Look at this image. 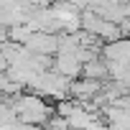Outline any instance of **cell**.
<instances>
[{
  "label": "cell",
  "instance_id": "obj_2",
  "mask_svg": "<svg viewBox=\"0 0 130 130\" xmlns=\"http://www.w3.org/2000/svg\"><path fill=\"white\" fill-rule=\"evenodd\" d=\"M51 69H54L56 74H61V77L74 79V77L82 74V61L77 59L74 51H56V54H54V64H51Z\"/></svg>",
  "mask_w": 130,
  "mask_h": 130
},
{
  "label": "cell",
  "instance_id": "obj_1",
  "mask_svg": "<svg viewBox=\"0 0 130 130\" xmlns=\"http://www.w3.org/2000/svg\"><path fill=\"white\" fill-rule=\"evenodd\" d=\"M23 46H26L28 54H48V56H54L56 48H59V36L46 33V31H33V33H28Z\"/></svg>",
  "mask_w": 130,
  "mask_h": 130
}]
</instances>
